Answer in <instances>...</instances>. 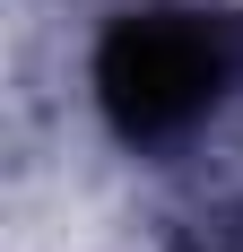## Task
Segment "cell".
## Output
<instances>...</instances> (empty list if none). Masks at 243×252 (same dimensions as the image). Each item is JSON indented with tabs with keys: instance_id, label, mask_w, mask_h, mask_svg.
<instances>
[{
	"instance_id": "6da1fadb",
	"label": "cell",
	"mask_w": 243,
	"mask_h": 252,
	"mask_svg": "<svg viewBox=\"0 0 243 252\" xmlns=\"http://www.w3.org/2000/svg\"><path fill=\"white\" fill-rule=\"evenodd\" d=\"M226 87V44L191 9H130L96 44V104L122 139H174L191 130Z\"/></svg>"
}]
</instances>
